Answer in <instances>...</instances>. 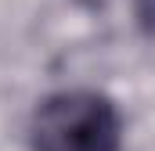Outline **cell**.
<instances>
[{
    "instance_id": "cell-1",
    "label": "cell",
    "mask_w": 155,
    "mask_h": 151,
    "mask_svg": "<svg viewBox=\"0 0 155 151\" xmlns=\"http://www.w3.org/2000/svg\"><path fill=\"white\" fill-rule=\"evenodd\" d=\"M33 151H123V115L97 90H58L29 122Z\"/></svg>"
},
{
    "instance_id": "cell-2",
    "label": "cell",
    "mask_w": 155,
    "mask_h": 151,
    "mask_svg": "<svg viewBox=\"0 0 155 151\" xmlns=\"http://www.w3.org/2000/svg\"><path fill=\"white\" fill-rule=\"evenodd\" d=\"M137 14H141L144 29H152V33H155V0H137Z\"/></svg>"
}]
</instances>
